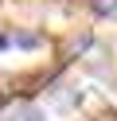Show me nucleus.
Here are the masks:
<instances>
[{"label":"nucleus","mask_w":117,"mask_h":121,"mask_svg":"<svg viewBox=\"0 0 117 121\" xmlns=\"http://www.w3.org/2000/svg\"><path fill=\"white\" fill-rule=\"evenodd\" d=\"M0 105H4V98H0Z\"/></svg>","instance_id":"6"},{"label":"nucleus","mask_w":117,"mask_h":121,"mask_svg":"<svg viewBox=\"0 0 117 121\" xmlns=\"http://www.w3.org/2000/svg\"><path fill=\"white\" fill-rule=\"evenodd\" d=\"M82 90L78 86H70V82H51L47 86V102H51V109H59V113H74L78 105H82Z\"/></svg>","instance_id":"1"},{"label":"nucleus","mask_w":117,"mask_h":121,"mask_svg":"<svg viewBox=\"0 0 117 121\" xmlns=\"http://www.w3.org/2000/svg\"><path fill=\"white\" fill-rule=\"evenodd\" d=\"M12 47V39H8V31H0V51H8Z\"/></svg>","instance_id":"5"},{"label":"nucleus","mask_w":117,"mask_h":121,"mask_svg":"<svg viewBox=\"0 0 117 121\" xmlns=\"http://www.w3.org/2000/svg\"><path fill=\"white\" fill-rule=\"evenodd\" d=\"M16 121H47V105L20 102V105H16Z\"/></svg>","instance_id":"3"},{"label":"nucleus","mask_w":117,"mask_h":121,"mask_svg":"<svg viewBox=\"0 0 117 121\" xmlns=\"http://www.w3.org/2000/svg\"><path fill=\"white\" fill-rule=\"evenodd\" d=\"M8 39H12V47H23V51H39V47L47 43L43 31H27V27H12Z\"/></svg>","instance_id":"2"},{"label":"nucleus","mask_w":117,"mask_h":121,"mask_svg":"<svg viewBox=\"0 0 117 121\" xmlns=\"http://www.w3.org/2000/svg\"><path fill=\"white\" fill-rule=\"evenodd\" d=\"M94 20H117V0H86Z\"/></svg>","instance_id":"4"}]
</instances>
